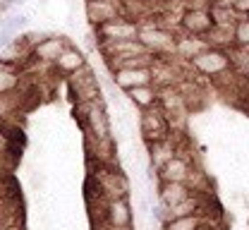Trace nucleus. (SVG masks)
Instances as JSON below:
<instances>
[{
	"mask_svg": "<svg viewBox=\"0 0 249 230\" xmlns=\"http://www.w3.org/2000/svg\"><path fill=\"white\" fill-rule=\"evenodd\" d=\"M139 43L158 58H170L175 55V43L178 34L163 22H139Z\"/></svg>",
	"mask_w": 249,
	"mask_h": 230,
	"instance_id": "1",
	"label": "nucleus"
},
{
	"mask_svg": "<svg viewBox=\"0 0 249 230\" xmlns=\"http://www.w3.org/2000/svg\"><path fill=\"white\" fill-rule=\"evenodd\" d=\"M84 115H87V132L93 144H108L110 142V120L103 99H96L84 103Z\"/></svg>",
	"mask_w": 249,
	"mask_h": 230,
	"instance_id": "2",
	"label": "nucleus"
},
{
	"mask_svg": "<svg viewBox=\"0 0 249 230\" xmlns=\"http://www.w3.org/2000/svg\"><path fill=\"white\" fill-rule=\"evenodd\" d=\"M189 65H192V70H194L196 74H201V77H218V74H223V72L230 70L232 60H230L228 51L216 48V46H209V48L201 51L196 58H192Z\"/></svg>",
	"mask_w": 249,
	"mask_h": 230,
	"instance_id": "3",
	"label": "nucleus"
},
{
	"mask_svg": "<svg viewBox=\"0 0 249 230\" xmlns=\"http://www.w3.org/2000/svg\"><path fill=\"white\" fill-rule=\"evenodd\" d=\"M96 223H101L106 230H132V209L127 197L106 199L101 218Z\"/></svg>",
	"mask_w": 249,
	"mask_h": 230,
	"instance_id": "4",
	"label": "nucleus"
},
{
	"mask_svg": "<svg viewBox=\"0 0 249 230\" xmlns=\"http://www.w3.org/2000/svg\"><path fill=\"white\" fill-rule=\"evenodd\" d=\"M113 74V84L120 91H132L137 87H146V84H156V74L154 65H144V67H115L110 70Z\"/></svg>",
	"mask_w": 249,
	"mask_h": 230,
	"instance_id": "5",
	"label": "nucleus"
},
{
	"mask_svg": "<svg viewBox=\"0 0 249 230\" xmlns=\"http://www.w3.org/2000/svg\"><path fill=\"white\" fill-rule=\"evenodd\" d=\"M96 43H108V41H127V38H137L139 36V22L129 19V17H118L110 19L106 24H101L98 29H93Z\"/></svg>",
	"mask_w": 249,
	"mask_h": 230,
	"instance_id": "6",
	"label": "nucleus"
},
{
	"mask_svg": "<svg viewBox=\"0 0 249 230\" xmlns=\"http://www.w3.org/2000/svg\"><path fill=\"white\" fill-rule=\"evenodd\" d=\"M84 12L91 29H98L110 19L124 17V0H84Z\"/></svg>",
	"mask_w": 249,
	"mask_h": 230,
	"instance_id": "7",
	"label": "nucleus"
},
{
	"mask_svg": "<svg viewBox=\"0 0 249 230\" xmlns=\"http://www.w3.org/2000/svg\"><path fill=\"white\" fill-rule=\"evenodd\" d=\"M142 137L146 144L151 142H158V139H165L170 137V118L165 115V110L160 106H154L149 110H142Z\"/></svg>",
	"mask_w": 249,
	"mask_h": 230,
	"instance_id": "8",
	"label": "nucleus"
},
{
	"mask_svg": "<svg viewBox=\"0 0 249 230\" xmlns=\"http://www.w3.org/2000/svg\"><path fill=\"white\" fill-rule=\"evenodd\" d=\"M180 29L192 36H211V32L216 29V19L213 12L209 7H196V10H185L178 19Z\"/></svg>",
	"mask_w": 249,
	"mask_h": 230,
	"instance_id": "9",
	"label": "nucleus"
},
{
	"mask_svg": "<svg viewBox=\"0 0 249 230\" xmlns=\"http://www.w3.org/2000/svg\"><path fill=\"white\" fill-rule=\"evenodd\" d=\"M67 79H70L72 94L82 101V103L101 99V84H98V79H96V72H93L89 65L82 67V70L74 72V74H70Z\"/></svg>",
	"mask_w": 249,
	"mask_h": 230,
	"instance_id": "10",
	"label": "nucleus"
},
{
	"mask_svg": "<svg viewBox=\"0 0 249 230\" xmlns=\"http://www.w3.org/2000/svg\"><path fill=\"white\" fill-rule=\"evenodd\" d=\"M67 46H70V41L62 38V36H43V38H38V41L34 43V48H31V58L53 65V63L62 55V51H65Z\"/></svg>",
	"mask_w": 249,
	"mask_h": 230,
	"instance_id": "11",
	"label": "nucleus"
},
{
	"mask_svg": "<svg viewBox=\"0 0 249 230\" xmlns=\"http://www.w3.org/2000/svg\"><path fill=\"white\" fill-rule=\"evenodd\" d=\"M156 170H158V182H189V177L194 173L189 159L180 156V154L173 156L168 163H163L160 168H156Z\"/></svg>",
	"mask_w": 249,
	"mask_h": 230,
	"instance_id": "12",
	"label": "nucleus"
},
{
	"mask_svg": "<svg viewBox=\"0 0 249 230\" xmlns=\"http://www.w3.org/2000/svg\"><path fill=\"white\" fill-rule=\"evenodd\" d=\"M192 195V187L187 182H158V204L165 209L178 206Z\"/></svg>",
	"mask_w": 249,
	"mask_h": 230,
	"instance_id": "13",
	"label": "nucleus"
},
{
	"mask_svg": "<svg viewBox=\"0 0 249 230\" xmlns=\"http://www.w3.org/2000/svg\"><path fill=\"white\" fill-rule=\"evenodd\" d=\"M87 58H84V53L79 51V48H74V46H67L65 51H62V55L53 63V67L65 74V77H70V74H74V72H79L82 67H87Z\"/></svg>",
	"mask_w": 249,
	"mask_h": 230,
	"instance_id": "14",
	"label": "nucleus"
},
{
	"mask_svg": "<svg viewBox=\"0 0 249 230\" xmlns=\"http://www.w3.org/2000/svg\"><path fill=\"white\" fill-rule=\"evenodd\" d=\"M149 146V159H151V165L154 168H160L163 163H168L173 156H178V144L173 142V137H165V139H158V142H151L146 144Z\"/></svg>",
	"mask_w": 249,
	"mask_h": 230,
	"instance_id": "15",
	"label": "nucleus"
},
{
	"mask_svg": "<svg viewBox=\"0 0 249 230\" xmlns=\"http://www.w3.org/2000/svg\"><path fill=\"white\" fill-rule=\"evenodd\" d=\"M209 48V41L204 36H192V34H182L178 36V43H175V55L185 58V60H192L196 58L201 51Z\"/></svg>",
	"mask_w": 249,
	"mask_h": 230,
	"instance_id": "16",
	"label": "nucleus"
},
{
	"mask_svg": "<svg viewBox=\"0 0 249 230\" xmlns=\"http://www.w3.org/2000/svg\"><path fill=\"white\" fill-rule=\"evenodd\" d=\"M127 99L132 101L139 110H149V108L158 106V101H160V91L156 89V84H146V87H137V89L127 91Z\"/></svg>",
	"mask_w": 249,
	"mask_h": 230,
	"instance_id": "17",
	"label": "nucleus"
},
{
	"mask_svg": "<svg viewBox=\"0 0 249 230\" xmlns=\"http://www.w3.org/2000/svg\"><path fill=\"white\" fill-rule=\"evenodd\" d=\"M17 87H19V72L12 67V63L0 60V96H7Z\"/></svg>",
	"mask_w": 249,
	"mask_h": 230,
	"instance_id": "18",
	"label": "nucleus"
},
{
	"mask_svg": "<svg viewBox=\"0 0 249 230\" xmlns=\"http://www.w3.org/2000/svg\"><path fill=\"white\" fill-rule=\"evenodd\" d=\"M204 223V218L199 213L194 216H173L165 223H160V230H199Z\"/></svg>",
	"mask_w": 249,
	"mask_h": 230,
	"instance_id": "19",
	"label": "nucleus"
},
{
	"mask_svg": "<svg viewBox=\"0 0 249 230\" xmlns=\"http://www.w3.org/2000/svg\"><path fill=\"white\" fill-rule=\"evenodd\" d=\"M168 211V218H173V216H194V213H199L201 211V199L199 195H189L185 201H180L178 206H173V209H165Z\"/></svg>",
	"mask_w": 249,
	"mask_h": 230,
	"instance_id": "20",
	"label": "nucleus"
},
{
	"mask_svg": "<svg viewBox=\"0 0 249 230\" xmlns=\"http://www.w3.org/2000/svg\"><path fill=\"white\" fill-rule=\"evenodd\" d=\"M232 38L240 48H249V17L247 19H237L232 27Z\"/></svg>",
	"mask_w": 249,
	"mask_h": 230,
	"instance_id": "21",
	"label": "nucleus"
},
{
	"mask_svg": "<svg viewBox=\"0 0 249 230\" xmlns=\"http://www.w3.org/2000/svg\"><path fill=\"white\" fill-rule=\"evenodd\" d=\"M232 10H235L237 15H247L249 17V0H235V2H232Z\"/></svg>",
	"mask_w": 249,
	"mask_h": 230,
	"instance_id": "22",
	"label": "nucleus"
},
{
	"mask_svg": "<svg viewBox=\"0 0 249 230\" xmlns=\"http://www.w3.org/2000/svg\"><path fill=\"white\" fill-rule=\"evenodd\" d=\"M19 2H24V0H5V2L0 5V12H5L7 7H12V5H19Z\"/></svg>",
	"mask_w": 249,
	"mask_h": 230,
	"instance_id": "23",
	"label": "nucleus"
},
{
	"mask_svg": "<svg viewBox=\"0 0 249 230\" xmlns=\"http://www.w3.org/2000/svg\"><path fill=\"white\" fill-rule=\"evenodd\" d=\"M2 130H5V120L0 118V134H2Z\"/></svg>",
	"mask_w": 249,
	"mask_h": 230,
	"instance_id": "24",
	"label": "nucleus"
}]
</instances>
